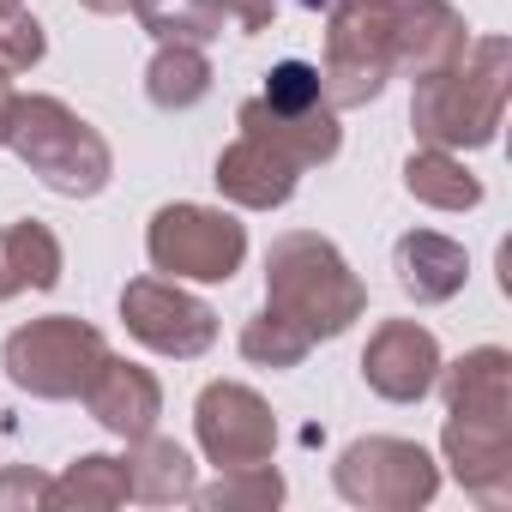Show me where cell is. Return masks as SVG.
Instances as JSON below:
<instances>
[{
	"instance_id": "obj_1",
	"label": "cell",
	"mask_w": 512,
	"mask_h": 512,
	"mask_svg": "<svg viewBox=\"0 0 512 512\" xmlns=\"http://www.w3.org/2000/svg\"><path fill=\"white\" fill-rule=\"evenodd\" d=\"M512 97V43L506 37H470L464 61L446 73L416 79L410 91V133L434 151H488L500 139Z\"/></svg>"
},
{
	"instance_id": "obj_2",
	"label": "cell",
	"mask_w": 512,
	"mask_h": 512,
	"mask_svg": "<svg viewBox=\"0 0 512 512\" xmlns=\"http://www.w3.org/2000/svg\"><path fill=\"white\" fill-rule=\"evenodd\" d=\"M266 308L302 326L314 344H332L368 314V284L350 272L344 247L332 235L284 229L266 247Z\"/></svg>"
},
{
	"instance_id": "obj_3",
	"label": "cell",
	"mask_w": 512,
	"mask_h": 512,
	"mask_svg": "<svg viewBox=\"0 0 512 512\" xmlns=\"http://www.w3.org/2000/svg\"><path fill=\"white\" fill-rule=\"evenodd\" d=\"M7 151L55 193V199H97L115 181L109 139L49 91H13L7 109Z\"/></svg>"
},
{
	"instance_id": "obj_4",
	"label": "cell",
	"mask_w": 512,
	"mask_h": 512,
	"mask_svg": "<svg viewBox=\"0 0 512 512\" xmlns=\"http://www.w3.org/2000/svg\"><path fill=\"white\" fill-rule=\"evenodd\" d=\"M398 13H404V0H332L320 91L338 115L368 109L398 79Z\"/></svg>"
},
{
	"instance_id": "obj_5",
	"label": "cell",
	"mask_w": 512,
	"mask_h": 512,
	"mask_svg": "<svg viewBox=\"0 0 512 512\" xmlns=\"http://www.w3.org/2000/svg\"><path fill=\"white\" fill-rule=\"evenodd\" d=\"M103 356H109V338L79 314L25 320L0 344V368H7L13 392L43 398V404H73L91 386V374L103 368Z\"/></svg>"
},
{
	"instance_id": "obj_6",
	"label": "cell",
	"mask_w": 512,
	"mask_h": 512,
	"mask_svg": "<svg viewBox=\"0 0 512 512\" xmlns=\"http://www.w3.org/2000/svg\"><path fill=\"white\" fill-rule=\"evenodd\" d=\"M145 260L157 278L175 284H229L247 266V223L199 199L157 205L145 223Z\"/></svg>"
},
{
	"instance_id": "obj_7",
	"label": "cell",
	"mask_w": 512,
	"mask_h": 512,
	"mask_svg": "<svg viewBox=\"0 0 512 512\" xmlns=\"http://www.w3.org/2000/svg\"><path fill=\"white\" fill-rule=\"evenodd\" d=\"M332 488L356 512H422L440 494V458L404 434H362L338 452Z\"/></svg>"
},
{
	"instance_id": "obj_8",
	"label": "cell",
	"mask_w": 512,
	"mask_h": 512,
	"mask_svg": "<svg viewBox=\"0 0 512 512\" xmlns=\"http://www.w3.org/2000/svg\"><path fill=\"white\" fill-rule=\"evenodd\" d=\"M121 326L133 344H145L151 356H169V362H199L217 344V308L157 272L121 284Z\"/></svg>"
},
{
	"instance_id": "obj_9",
	"label": "cell",
	"mask_w": 512,
	"mask_h": 512,
	"mask_svg": "<svg viewBox=\"0 0 512 512\" xmlns=\"http://www.w3.org/2000/svg\"><path fill=\"white\" fill-rule=\"evenodd\" d=\"M193 446L205 464H266L278 458V416L247 380H211L193 398Z\"/></svg>"
},
{
	"instance_id": "obj_10",
	"label": "cell",
	"mask_w": 512,
	"mask_h": 512,
	"mask_svg": "<svg viewBox=\"0 0 512 512\" xmlns=\"http://www.w3.org/2000/svg\"><path fill=\"white\" fill-rule=\"evenodd\" d=\"M440 338L422 320H380L362 350V380L386 404H422L440 380Z\"/></svg>"
},
{
	"instance_id": "obj_11",
	"label": "cell",
	"mask_w": 512,
	"mask_h": 512,
	"mask_svg": "<svg viewBox=\"0 0 512 512\" xmlns=\"http://www.w3.org/2000/svg\"><path fill=\"white\" fill-rule=\"evenodd\" d=\"M440 464L452 470V482L500 512L512 506V422H476V416H446L440 422Z\"/></svg>"
},
{
	"instance_id": "obj_12",
	"label": "cell",
	"mask_w": 512,
	"mask_h": 512,
	"mask_svg": "<svg viewBox=\"0 0 512 512\" xmlns=\"http://www.w3.org/2000/svg\"><path fill=\"white\" fill-rule=\"evenodd\" d=\"M211 181H217L223 205H235V211H284V205L296 199V187H302V169H296L284 151H272L266 139L235 133V139L217 151Z\"/></svg>"
},
{
	"instance_id": "obj_13",
	"label": "cell",
	"mask_w": 512,
	"mask_h": 512,
	"mask_svg": "<svg viewBox=\"0 0 512 512\" xmlns=\"http://www.w3.org/2000/svg\"><path fill=\"white\" fill-rule=\"evenodd\" d=\"M79 398H85L91 422H97L103 434H115L121 446L139 440V434H151V428L163 422V380H157L151 368L115 356V350L103 356V368L91 374V386H85Z\"/></svg>"
},
{
	"instance_id": "obj_14",
	"label": "cell",
	"mask_w": 512,
	"mask_h": 512,
	"mask_svg": "<svg viewBox=\"0 0 512 512\" xmlns=\"http://www.w3.org/2000/svg\"><path fill=\"white\" fill-rule=\"evenodd\" d=\"M470 49V25L452 0H404L398 13V79H428L458 67Z\"/></svg>"
},
{
	"instance_id": "obj_15",
	"label": "cell",
	"mask_w": 512,
	"mask_h": 512,
	"mask_svg": "<svg viewBox=\"0 0 512 512\" xmlns=\"http://www.w3.org/2000/svg\"><path fill=\"white\" fill-rule=\"evenodd\" d=\"M392 272H398V290L416 308H440V302L464 296L470 253L452 235H440V229H404L398 247H392Z\"/></svg>"
},
{
	"instance_id": "obj_16",
	"label": "cell",
	"mask_w": 512,
	"mask_h": 512,
	"mask_svg": "<svg viewBox=\"0 0 512 512\" xmlns=\"http://www.w3.org/2000/svg\"><path fill=\"white\" fill-rule=\"evenodd\" d=\"M235 127L253 133V139H266L272 151H284L302 175L320 169V163H332V157L344 151V121H338V109L284 115V109H272V103H260V97H247V103L235 109Z\"/></svg>"
},
{
	"instance_id": "obj_17",
	"label": "cell",
	"mask_w": 512,
	"mask_h": 512,
	"mask_svg": "<svg viewBox=\"0 0 512 512\" xmlns=\"http://www.w3.org/2000/svg\"><path fill=\"white\" fill-rule=\"evenodd\" d=\"M434 392L446 398V416H476V422H512V350L476 344L458 362H440Z\"/></svg>"
},
{
	"instance_id": "obj_18",
	"label": "cell",
	"mask_w": 512,
	"mask_h": 512,
	"mask_svg": "<svg viewBox=\"0 0 512 512\" xmlns=\"http://www.w3.org/2000/svg\"><path fill=\"white\" fill-rule=\"evenodd\" d=\"M121 464H127V488H133L139 506H187L193 488H199V464H193V452H187L181 440L157 434V428L139 434V440H127Z\"/></svg>"
},
{
	"instance_id": "obj_19",
	"label": "cell",
	"mask_w": 512,
	"mask_h": 512,
	"mask_svg": "<svg viewBox=\"0 0 512 512\" xmlns=\"http://www.w3.org/2000/svg\"><path fill=\"white\" fill-rule=\"evenodd\" d=\"M127 464L115 452H79L61 476H49V512H115L127 506Z\"/></svg>"
},
{
	"instance_id": "obj_20",
	"label": "cell",
	"mask_w": 512,
	"mask_h": 512,
	"mask_svg": "<svg viewBox=\"0 0 512 512\" xmlns=\"http://www.w3.org/2000/svg\"><path fill=\"white\" fill-rule=\"evenodd\" d=\"M404 193L428 211H476L482 205V175H470V163L458 151L416 145L404 157Z\"/></svg>"
},
{
	"instance_id": "obj_21",
	"label": "cell",
	"mask_w": 512,
	"mask_h": 512,
	"mask_svg": "<svg viewBox=\"0 0 512 512\" xmlns=\"http://www.w3.org/2000/svg\"><path fill=\"white\" fill-rule=\"evenodd\" d=\"M211 61H205V49L199 43H157V55L145 61V97H151V109H163V115H187V109H199L205 97H211Z\"/></svg>"
},
{
	"instance_id": "obj_22",
	"label": "cell",
	"mask_w": 512,
	"mask_h": 512,
	"mask_svg": "<svg viewBox=\"0 0 512 512\" xmlns=\"http://www.w3.org/2000/svg\"><path fill=\"white\" fill-rule=\"evenodd\" d=\"M284 494H290V482H284V470L266 458V464L217 470L211 482L193 488V506H205V512H272V506H284Z\"/></svg>"
},
{
	"instance_id": "obj_23",
	"label": "cell",
	"mask_w": 512,
	"mask_h": 512,
	"mask_svg": "<svg viewBox=\"0 0 512 512\" xmlns=\"http://www.w3.org/2000/svg\"><path fill=\"white\" fill-rule=\"evenodd\" d=\"M133 19L151 43H199L211 49L223 37V7L217 0H133Z\"/></svg>"
},
{
	"instance_id": "obj_24",
	"label": "cell",
	"mask_w": 512,
	"mask_h": 512,
	"mask_svg": "<svg viewBox=\"0 0 512 512\" xmlns=\"http://www.w3.org/2000/svg\"><path fill=\"white\" fill-rule=\"evenodd\" d=\"M235 350H241V362H247V368H272V374H290V368H302V362H308L314 338H308L302 326H290L284 314L260 308V314H253V320L241 326Z\"/></svg>"
},
{
	"instance_id": "obj_25",
	"label": "cell",
	"mask_w": 512,
	"mask_h": 512,
	"mask_svg": "<svg viewBox=\"0 0 512 512\" xmlns=\"http://www.w3.org/2000/svg\"><path fill=\"white\" fill-rule=\"evenodd\" d=\"M7 241H13V266H19L25 290L49 296V290L61 284V272H67V247H61V235H55L49 223H37V217H13V223H7Z\"/></svg>"
},
{
	"instance_id": "obj_26",
	"label": "cell",
	"mask_w": 512,
	"mask_h": 512,
	"mask_svg": "<svg viewBox=\"0 0 512 512\" xmlns=\"http://www.w3.org/2000/svg\"><path fill=\"white\" fill-rule=\"evenodd\" d=\"M253 97L272 103V109H284V115L332 109V103H326V91H320V67H314V61H278V67L266 73V85L253 91Z\"/></svg>"
},
{
	"instance_id": "obj_27",
	"label": "cell",
	"mask_w": 512,
	"mask_h": 512,
	"mask_svg": "<svg viewBox=\"0 0 512 512\" xmlns=\"http://www.w3.org/2000/svg\"><path fill=\"white\" fill-rule=\"evenodd\" d=\"M49 55V31L37 25V13H0V79H25L37 73Z\"/></svg>"
},
{
	"instance_id": "obj_28",
	"label": "cell",
	"mask_w": 512,
	"mask_h": 512,
	"mask_svg": "<svg viewBox=\"0 0 512 512\" xmlns=\"http://www.w3.org/2000/svg\"><path fill=\"white\" fill-rule=\"evenodd\" d=\"M0 512H49V476L31 464L0 470Z\"/></svg>"
},
{
	"instance_id": "obj_29",
	"label": "cell",
	"mask_w": 512,
	"mask_h": 512,
	"mask_svg": "<svg viewBox=\"0 0 512 512\" xmlns=\"http://www.w3.org/2000/svg\"><path fill=\"white\" fill-rule=\"evenodd\" d=\"M217 7H223L229 25H241V37H260L278 19V0H217Z\"/></svg>"
},
{
	"instance_id": "obj_30",
	"label": "cell",
	"mask_w": 512,
	"mask_h": 512,
	"mask_svg": "<svg viewBox=\"0 0 512 512\" xmlns=\"http://www.w3.org/2000/svg\"><path fill=\"white\" fill-rule=\"evenodd\" d=\"M13 296H25V278H19V266H13V241H7V223H0V302H13Z\"/></svg>"
},
{
	"instance_id": "obj_31",
	"label": "cell",
	"mask_w": 512,
	"mask_h": 512,
	"mask_svg": "<svg viewBox=\"0 0 512 512\" xmlns=\"http://www.w3.org/2000/svg\"><path fill=\"white\" fill-rule=\"evenodd\" d=\"M85 13H97V19H115V13H133V0H79Z\"/></svg>"
},
{
	"instance_id": "obj_32",
	"label": "cell",
	"mask_w": 512,
	"mask_h": 512,
	"mask_svg": "<svg viewBox=\"0 0 512 512\" xmlns=\"http://www.w3.org/2000/svg\"><path fill=\"white\" fill-rule=\"evenodd\" d=\"M7 109H13V79H0V151H7Z\"/></svg>"
},
{
	"instance_id": "obj_33",
	"label": "cell",
	"mask_w": 512,
	"mask_h": 512,
	"mask_svg": "<svg viewBox=\"0 0 512 512\" xmlns=\"http://www.w3.org/2000/svg\"><path fill=\"white\" fill-rule=\"evenodd\" d=\"M25 7V0H0V13H19Z\"/></svg>"
}]
</instances>
